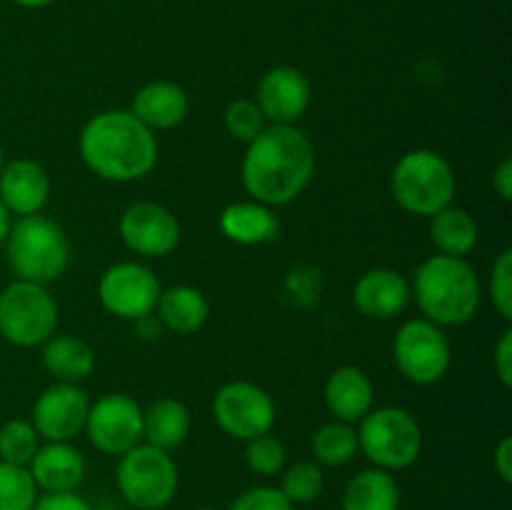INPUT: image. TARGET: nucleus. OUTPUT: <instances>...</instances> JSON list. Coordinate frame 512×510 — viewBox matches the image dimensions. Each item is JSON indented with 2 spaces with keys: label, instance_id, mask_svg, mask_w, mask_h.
Here are the masks:
<instances>
[{
  "label": "nucleus",
  "instance_id": "obj_26",
  "mask_svg": "<svg viewBox=\"0 0 512 510\" xmlns=\"http://www.w3.org/2000/svg\"><path fill=\"white\" fill-rule=\"evenodd\" d=\"M430 243L440 255L468 258L480 238L478 223L473 215L458 205H448L430 218Z\"/></svg>",
  "mask_w": 512,
  "mask_h": 510
},
{
  "label": "nucleus",
  "instance_id": "obj_11",
  "mask_svg": "<svg viewBox=\"0 0 512 510\" xmlns=\"http://www.w3.org/2000/svg\"><path fill=\"white\" fill-rule=\"evenodd\" d=\"M160 280L153 268L138 260H120L103 270L98 280V300L105 313L118 320H138L155 310Z\"/></svg>",
  "mask_w": 512,
  "mask_h": 510
},
{
  "label": "nucleus",
  "instance_id": "obj_28",
  "mask_svg": "<svg viewBox=\"0 0 512 510\" xmlns=\"http://www.w3.org/2000/svg\"><path fill=\"white\" fill-rule=\"evenodd\" d=\"M280 478V493L293 505H308L318 500L325 490V473L315 460H298L285 465Z\"/></svg>",
  "mask_w": 512,
  "mask_h": 510
},
{
  "label": "nucleus",
  "instance_id": "obj_35",
  "mask_svg": "<svg viewBox=\"0 0 512 510\" xmlns=\"http://www.w3.org/2000/svg\"><path fill=\"white\" fill-rule=\"evenodd\" d=\"M493 370L505 388H512V330L505 328L493 348Z\"/></svg>",
  "mask_w": 512,
  "mask_h": 510
},
{
  "label": "nucleus",
  "instance_id": "obj_20",
  "mask_svg": "<svg viewBox=\"0 0 512 510\" xmlns=\"http://www.w3.org/2000/svg\"><path fill=\"white\" fill-rule=\"evenodd\" d=\"M28 470L40 493H78L85 480V458L73 443H40Z\"/></svg>",
  "mask_w": 512,
  "mask_h": 510
},
{
  "label": "nucleus",
  "instance_id": "obj_5",
  "mask_svg": "<svg viewBox=\"0 0 512 510\" xmlns=\"http://www.w3.org/2000/svg\"><path fill=\"white\" fill-rule=\"evenodd\" d=\"M458 178L445 155L430 148H413L398 158L390 173V193L400 210L418 218H433L453 205Z\"/></svg>",
  "mask_w": 512,
  "mask_h": 510
},
{
  "label": "nucleus",
  "instance_id": "obj_7",
  "mask_svg": "<svg viewBox=\"0 0 512 510\" xmlns=\"http://www.w3.org/2000/svg\"><path fill=\"white\" fill-rule=\"evenodd\" d=\"M115 485L128 505L138 510H163L178 495L180 473L173 453L140 443L120 455Z\"/></svg>",
  "mask_w": 512,
  "mask_h": 510
},
{
  "label": "nucleus",
  "instance_id": "obj_14",
  "mask_svg": "<svg viewBox=\"0 0 512 510\" xmlns=\"http://www.w3.org/2000/svg\"><path fill=\"white\" fill-rule=\"evenodd\" d=\"M90 398L78 383H53L35 398L33 428L45 443H73L83 433Z\"/></svg>",
  "mask_w": 512,
  "mask_h": 510
},
{
  "label": "nucleus",
  "instance_id": "obj_16",
  "mask_svg": "<svg viewBox=\"0 0 512 510\" xmlns=\"http://www.w3.org/2000/svg\"><path fill=\"white\" fill-rule=\"evenodd\" d=\"M413 300L410 278L395 268H370L353 285V305L370 320H393Z\"/></svg>",
  "mask_w": 512,
  "mask_h": 510
},
{
  "label": "nucleus",
  "instance_id": "obj_13",
  "mask_svg": "<svg viewBox=\"0 0 512 510\" xmlns=\"http://www.w3.org/2000/svg\"><path fill=\"white\" fill-rule=\"evenodd\" d=\"M118 235L130 253L140 258H165L183 240L178 215L153 200H138L120 213Z\"/></svg>",
  "mask_w": 512,
  "mask_h": 510
},
{
  "label": "nucleus",
  "instance_id": "obj_10",
  "mask_svg": "<svg viewBox=\"0 0 512 510\" xmlns=\"http://www.w3.org/2000/svg\"><path fill=\"white\" fill-rule=\"evenodd\" d=\"M213 418L225 435L235 440H253L258 435L273 433L278 408L263 385L253 380H230L220 385L213 395Z\"/></svg>",
  "mask_w": 512,
  "mask_h": 510
},
{
  "label": "nucleus",
  "instance_id": "obj_6",
  "mask_svg": "<svg viewBox=\"0 0 512 510\" xmlns=\"http://www.w3.org/2000/svg\"><path fill=\"white\" fill-rule=\"evenodd\" d=\"M358 450L373 468L398 473L418 463L423 453V428L410 410L400 405L373 408L358 423Z\"/></svg>",
  "mask_w": 512,
  "mask_h": 510
},
{
  "label": "nucleus",
  "instance_id": "obj_17",
  "mask_svg": "<svg viewBox=\"0 0 512 510\" xmlns=\"http://www.w3.org/2000/svg\"><path fill=\"white\" fill-rule=\"evenodd\" d=\"M50 193H53V183H50L48 170L38 160H5L0 170V203L8 208L13 218L43 213Z\"/></svg>",
  "mask_w": 512,
  "mask_h": 510
},
{
  "label": "nucleus",
  "instance_id": "obj_21",
  "mask_svg": "<svg viewBox=\"0 0 512 510\" xmlns=\"http://www.w3.org/2000/svg\"><path fill=\"white\" fill-rule=\"evenodd\" d=\"M218 228L230 243L253 248V245H268L278 240L280 218L275 215V208L253 198L235 200L220 210Z\"/></svg>",
  "mask_w": 512,
  "mask_h": 510
},
{
  "label": "nucleus",
  "instance_id": "obj_1",
  "mask_svg": "<svg viewBox=\"0 0 512 510\" xmlns=\"http://www.w3.org/2000/svg\"><path fill=\"white\" fill-rule=\"evenodd\" d=\"M313 140L298 125H268L245 145L240 180L258 203L280 208L305 193L315 175Z\"/></svg>",
  "mask_w": 512,
  "mask_h": 510
},
{
  "label": "nucleus",
  "instance_id": "obj_2",
  "mask_svg": "<svg viewBox=\"0 0 512 510\" xmlns=\"http://www.w3.org/2000/svg\"><path fill=\"white\" fill-rule=\"evenodd\" d=\"M85 168L108 183H135L153 173L158 138L130 110L110 108L95 113L78 135Z\"/></svg>",
  "mask_w": 512,
  "mask_h": 510
},
{
  "label": "nucleus",
  "instance_id": "obj_15",
  "mask_svg": "<svg viewBox=\"0 0 512 510\" xmlns=\"http://www.w3.org/2000/svg\"><path fill=\"white\" fill-rule=\"evenodd\" d=\"M253 100L268 125H298L313 103V88L303 70L275 65L260 75Z\"/></svg>",
  "mask_w": 512,
  "mask_h": 510
},
{
  "label": "nucleus",
  "instance_id": "obj_12",
  "mask_svg": "<svg viewBox=\"0 0 512 510\" xmlns=\"http://www.w3.org/2000/svg\"><path fill=\"white\" fill-rule=\"evenodd\" d=\"M83 433L103 455H123L143 443V408L125 393H105L90 400Z\"/></svg>",
  "mask_w": 512,
  "mask_h": 510
},
{
  "label": "nucleus",
  "instance_id": "obj_40",
  "mask_svg": "<svg viewBox=\"0 0 512 510\" xmlns=\"http://www.w3.org/2000/svg\"><path fill=\"white\" fill-rule=\"evenodd\" d=\"M10 225H13V215H10L8 208H5V205L0 203V245H3L5 238H8Z\"/></svg>",
  "mask_w": 512,
  "mask_h": 510
},
{
  "label": "nucleus",
  "instance_id": "obj_4",
  "mask_svg": "<svg viewBox=\"0 0 512 510\" xmlns=\"http://www.w3.org/2000/svg\"><path fill=\"white\" fill-rule=\"evenodd\" d=\"M3 245L5 260L18 280L50 285L70 265L68 235L43 213L15 218Z\"/></svg>",
  "mask_w": 512,
  "mask_h": 510
},
{
  "label": "nucleus",
  "instance_id": "obj_43",
  "mask_svg": "<svg viewBox=\"0 0 512 510\" xmlns=\"http://www.w3.org/2000/svg\"><path fill=\"white\" fill-rule=\"evenodd\" d=\"M198 510H218V508H210V505H203V508H198Z\"/></svg>",
  "mask_w": 512,
  "mask_h": 510
},
{
  "label": "nucleus",
  "instance_id": "obj_9",
  "mask_svg": "<svg viewBox=\"0 0 512 510\" xmlns=\"http://www.w3.org/2000/svg\"><path fill=\"white\" fill-rule=\"evenodd\" d=\"M393 363L413 385H435L453 365V348L445 328L425 318H410L393 338Z\"/></svg>",
  "mask_w": 512,
  "mask_h": 510
},
{
  "label": "nucleus",
  "instance_id": "obj_27",
  "mask_svg": "<svg viewBox=\"0 0 512 510\" xmlns=\"http://www.w3.org/2000/svg\"><path fill=\"white\" fill-rule=\"evenodd\" d=\"M310 450H313V460L320 468H343L360 453L358 430L343 420H330L315 430Z\"/></svg>",
  "mask_w": 512,
  "mask_h": 510
},
{
  "label": "nucleus",
  "instance_id": "obj_39",
  "mask_svg": "<svg viewBox=\"0 0 512 510\" xmlns=\"http://www.w3.org/2000/svg\"><path fill=\"white\" fill-rule=\"evenodd\" d=\"M133 325H135V330H138V335L143 340L160 338V333L165 330L163 323H160V318L155 315V310H153V313H148V315H140L138 320H133Z\"/></svg>",
  "mask_w": 512,
  "mask_h": 510
},
{
  "label": "nucleus",
  "instance_id": "obj_33",
  "mask_svg": "<svg viewBox=\"0 0 512 510\" xmlns=\"http://www.w3.org/2000/svg\"><path fill=\"white\" fill-rule=\"evenodd\" d=\"M488 293L493 300V308L505 323L512 320V250H500L498 258L490 265Z\"/></svg>",
  "mask_w": 512,
  "mask_h": 510
},
{
  "label": "nucleus",
  "instance_id": "obj_24",
  "mask_svg": "<svg viewBox=\"0 0 512 510\" xmlns=\"http://www.w3.org/2000/svg\"><path fill=\"white\" fill-rule=\"evenodd\" d=\"M43 368L55 383H83L95 370V353L78 335H50L43 345Z\"/></svg>",
  "mask_w": 512,
  "mask_h": 510
},
{
  "label": "nucleus",
  "instance_id": "obj_19",
  "mask_svg": "<svg viewBox=\"0 0 512 510\" xmlns=\"http://www.w3.org/2000/svg\"><path fill=\"white\" fill-rule=\"evenodd\" d=\"M128 110L145 128L158 133V130L178 128L188 118L190 98L183 85L173 80H150L135 90Z\"/></svg>",
  "mask_w": 512,
  "mask_h": 510
},
{
  "label": "nucleus",
  "instance_id": "obj_25",
  "mask_svg": "<svg viewBox=\"0 0 512 510\" xmlns=\"http://www.w3.org/2000/svg\"><path fill=\"white\" fill-rule=\"evenodd\" d=\"M340 510H400V485L393 473L380 468L358 470L345 483Z\"/></svg>",
  "mask_w": 512,
  "mask_h": 510
},
{
  "label": "nucleus",
  "instance_id": "obj_34",
  "mask_svg": "<svg viewBox=\"0 0 512 510\" xmlns=\"http://www.w3.org/2000/svg\"><path fill=\"white\" fill-rule=\"evenodd\" d=\"M228 510H295V505L273 485H253L233 498Z\"/></svg>",
  "mask_w": 512,
  "mask_h": 510
},
{
  "label": "nucleus",
  "instance_id": "obj_8",
  "mask_svg": "<svg viewBox=\"0 0 512 510\" xmlns=\"http://www.w3.org/2000/svg\"><path fill=\"white\" fill-rule=\"evenodd\" d=\"M58 303L48 285L18 280L0 290V338L15 348H38L58 328Z\"/></svg>",
  "mask_w": 512,
  "mask_h": 510
},
{
  "label": "nucleus",
  "instance_id": "obj_42",
  "mask_svg": "<svg viewBox=\"0 0 512 510\" xmlns=\"http://www.w3.org/2000/svg\"><path fill=\"white\" fill-rule=\"evenodd\" d=\"M3 165H5V153H3V148H0V170H3Z\"/></svg>",
  "mask_w": 512,
  "mask_h": 510
},
{
  "label": "nucleus",
  "instance_id": "obj_29",
  "mask_svg": "<svg viewBox=\"0 0 512 510\" xmlns=\"http://www.w3.org/2000/svg\"><path fill=\"white\" fill-rule=\"evenodd\" d=\"M40 448V435L30 420L13 418L0 425V460L13 465H25L33 460Z\"/></svg>",
  "mask_w": 512,
  "mask_h": 510
},
{
  "label": "nucleus",
  "instance_id": "obj_22",
  "mask_svg": "<svg viewBox=\"0 0 512 510\" xmlns=\"http://www.w3.org/2000/svg\"><path fill=\"white\" fill-rule=\"evenodd\" d=\"M190 428H193V415L188 405L173 395H163L143 410V443L165 453L180 448L188 440Z\"/></svg>",
  "mask_w": 512,
  "mask_h": 510
},
{
  "label": "nucleus",
  "instance_id": "obj_23",
  "mask_svg": "<svg viewBox=\"0 0 512 510\" xmlns=\"http://www.w3.org/2000/svg\"><path fill=\"white\" fill-rule=\"evenodd\" d=\"M155 315L165 330L175 335H193L205 328L210 318V303L205 293L193 285H173L160 290Z\"/></svg>",
  "mask_w": 512,
  "mask_h": 510
},
{
  "label": "nucleus",
  "instance_id": "obj_31",
  "mask_svg": "<svg viewBox=\"0 0 512 510\" xmlns=\"http://www.w3.org/2000/svg\"><path fill=\"white\" fill-rule=\"evenodd\" d=\"M243 458L248 470H253L260 478H273V475L283 473L288 465V450H285L283 440L275 438L273 433L258 435L253 440H245Z\"/></svg>",
  "mask_w": 512,
  "mask_h": 510
},
{
  "label": "nucleus",
  "instance_id": "obj_3",
  "mask_svg": "<svg viewBox=\"0 0 512 510\" xmlns=\"http://www.w3.org/2000/svg\"><path fill=\"white\" fill-rule=\"evenodd\" d=\"M410 293L425 320L440 328H458L475 318L483 285L468 258L428 255L410 278Z\"/></svg>",
  "mask_w": 512,
  "mask_h": 510
},
{
  "label": "nucleus",
  "instance_id": "obj_18",
  "mask_svg": "<svg viewBox=\"0 0 512 510\" xmlns=\"http://www.w3.org/2000/svg\"><path fill=\"white\" fill-rule=\"evenodd\" d=\"M323 400L333 420L358 425L373 410L375 385L358 365H340L325 380Z\"/></svg>",
  "mask_w": 512,
  "mask_h": 510
},
{
  "label": "nucleus",
  "instance_id": "obj_41",
  "mask_svg": "<svg viewBox=\"0 0 512 510\" xmlns=\"http://www.w3.org/2000/svg\"><path fill=\"white\" fill-rule=\"evenodd\" d=\"M18 8H25V10H40V8H48V5H53L55 0H13Z\"/></svg>",
  "mask_w": 512,
  "mask_h": 510
},
{
  "label": "nucleus",
  "instance_id": "obj_30",
  "mask_svg": "<svg viewBox=\"0 0 512 510\" xmlns=\"http://www.w3.org/2000/svg\"><path fill=\"white\" fill-rule=\"evenodd\" d=\"M40 490L25 465L0 460V510H33Z\"/></svg>",
  "mask_w": 512,
  "mask_h": 510
},
{
  "label": "nucleus",
  "instance_id": "obj_32",
  "mask_svg": "<svg viewBox=\"0 0 512 510\" xmlns=\"http://www.w3.org/2000/svg\"><path fill=\"white\" fill-rule=\"evenodd\" d=\"M223 125L225 133H228L230 138L248 145L250 140L258 138V135L268 128V120L260 113L258 103H255L253 98H235L230 100L228 108H225Z\"/></svg>",
  "mask_w": 512,
  "mask_h": 510
},
{
  "label": "nucleus",
  "instance_id": "obj_36",
  "mask_svg": "<svg viewBox=\"0 0 512 510\" xmlns=\"http://www.w3.org/2000/svg\"><path fill=\"white\" fill-rule=\"evenodd\" d=\"M33 510H93L78 493H40Z\"/></svg>",
  "mask_w": 512,
  "mask_h": 510
},
{
  "label": "nucleus",
  "instance_id": "obj_38",
  "mask_svg": "<svg viewBox=\"0 0 512 510\" xmlns=\"http://www.w3.org/2000/svg\"><path fill=\"white\" fill-rule=\"evenodd\" d=\"M493 190L500 200H512V158H503L493 170Z\"/></svg>",
  "mask_w": 512,
  "mask_h": 510
},
{
  "label": "nucleus",
  "instance_id": "obj_37",
  "mask_svg": "<svg viewBox=\"0 0 512 510\" xmlns=\"http://www.w3.org/2000/svg\"><path fill=\"white\" fill-rule=\"evenodd\" d=\"M493 470L505 485L512 483V438L503 435L493 450Z\"/></svg>",
  "mask_w": 512,
  "mask_h": 510
}]
</instances>
